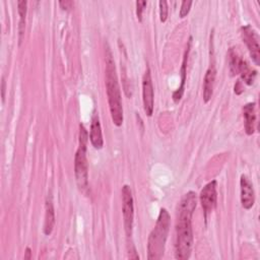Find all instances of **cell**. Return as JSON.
Listing matches in <instances>:
<instances>
[{
	"label": "cell",
	"instance_id": "ffe728a7",
	"mask_svg": "<svg viewBox=\"0 0 260 260\" xmlns=\"http://www.w3.org/2000/svg\"><path fill=\"white\" fill-rule=\"evenodd\" d=\"M192 5V1H183L181 4V8H180V17H185L191 8Z\"/></svg>",
	"mask_w": 260,
	"mask_h": 260
},
{
	"label": "cell",
	"instance_id": "6da1fadb",
	"mask_svg": "<svg viewBox=\"0 0 260 260\" xmlns=\"http://www.w3.org/2000/svg\"><path fill=\"white\" fill-rule=\"evenodd\" d=\"M197 205L196 193L187 192L181 199L177 209L175 257L179 260H187L192 252L193 231L192 215Z\"/></svg>",
	"mask_w": 260,
	"mask_h": 260
},
{
	"label": "cell",
	"instance_id": "52a82bcc",
	"mask_svg": "<svg viewBox=\"0 0 260 260\" xmlns=\"http://www.w3.org/2000/svg\"><path fill=\"white\" fill-rule=\"evenodd\" d=\"M142 102L145 114L150 117L153 113L154 105V91L151 79L150 69L147 67L142 77Z\"/></svg>",
	"mask_w": 260,
	"mask_h": 260
},
{
	"label": "cell",
	"instance_id": "8fae6325",
	"mask_svg": "<svg viewBox=\"0 0 260 260\" xmlns=\"http://www.w3.org/2000/svg\"><path fill=\"white\" fill-rule=\"evenodd\" d=\"M89 140L94 148L101 149L103 147V144H104L103 133H102V127H101V123H100L98 114H94L91 118V124H90V130H89Z\"/></svg>",
	"mask_w": 260,
	"mask_h": 260
},
{
	"label": "cell",
	"instance_id": "3957f363",
	"mask_svg": "<svg viewBox=\"0 0 260 260\" xmlns=\"http://www.w3.org/2000/svg\"><path fill=\"white\" fill-rule=\"evenodd\" d=\"M171 225V216L166 208H161L153 230L150 232L147 240V259H160L165 252V246L168 239Z\"/></svg>",
	"mask_w": 260,
	"mask_h": 260
},
{
	"label": "cell",
	"instance_id": "ac0fdd59",
	"mask_svg": "<svg viewBox=\"0 0 260 260\" xmlns=\"http://www.w3.org/2000/svg\"><path fill=\"white\" fill-rule=\"evenodd\" d=\"M159 5V19L161 22H165L168 17V3L165 0L158 2Z\"/></svg>",
	"mask_w": 260,
	"mask_h": 260
},
{
	"label": "cell",
	"instance_id": "9c48e42d",
	"mask_svg": "<svg viewBox=\"0 0 260 260\" xmlns=\"http://www.w3.org/2000/svg\"><path fill=\"white\" fill-rule=\"evenodd\" d=\"M241 188V203L245 209H250L255 203V192L253 184L246 175L241 176L240 180Z\"/></svg>",
	"mask_w": 260,
	"mask_h": 260
},
{
	"label": "cell",
	"instance_id": "5bb4252c",
	"mask_svg": "<svg viewBox=\"0 0 260 260\" xmlns=\"http://www.w3.org/2000/svg\"><path fill=\"white\" fill-rule=\"evenodd\" d=\"M55 224V211H54V205L51 197H47L46 199V213H45V223H44V234L46 236H49Z\"/></svg>",
	"mask_w": 260,
	"mask_h": 260
},
{
	"label": "cell",
	"instance_id": "7402d4cb",
	"mask_svg": "<svg viewBox=\"0 0 260 260\" xmlns=\"http://www.w3.org/2000/svg\"><path fill=\"white\" fill-rule=\"evenodd\" d=\"M2 103L4 102V99H5V80H4V77H2Z\"/></svg>",
	"mask_w": 260,
	"mask_h": 260
},
{
	"label": "cell",
	"instance_id": "277c9868",
	"mask_svg": "<svg viewBox=\"0 0 260 260\" xmlns=\"http://www.w3.org/2000/svg\"><path fill=\"white\" fill-rule=\"evenodd\" d=\"M88 138V132L86 131L85 127L80 124L78 135V148L74 156V173L77 186L81 191H84L88 187V164L86 158V145Z\"/></svg>",
	"mask_w": 260,
	"mask_h": 260
},
{
	"label": "cell",
	"instance_id": "7c38bea8",
	"mask_svg": "<svg viewBox=\"0 0 260 260\" xmlns=\"http://www.w3.org/2000/svg\"><path fill=\"white\" fill-rule=\"evenodd\" d=\"M215 76H216V70H215L214 64L212 63L206 70V73L204 76V81H203V101H204V103H208L212 96Z\"/></svg>",
	"mask_w": 260,
	"mask_h": 260
},
{
	"label": "cell",
	"instance_id": "2e32d148",
	"mask_svg": "<svg viewBox=\"0 0 260 260\" xmlns=\"http://www.w3.org/2000/svg\"><path fill=\"white\" fill-rule=\"evenodd\" d=\"M26 5H27V2L24 0L17 2L18 14H19V25H18L19 44H21V42H22V38L24 35V30H25V16H26V10H27Z\"/></svg>",
	"mask_w": 260,
	"mask_h": 260
},
{
	"label": "cell",
	"instance_id": "8992f818",
	"mask_svg": "<svg viewBox=\"0 0 260 260\" xmlns=\"http://www.w3.org/2000/svg\"><path fill=\"white\" fill-rule=\"evenodd\" d=\"M241 36H242L243 42L246 44L249 50V53L253 62L258 66L260 64V46H259L258 35L252 28L251 25L247 24L245 26H242Z\"/></svg>",
	"mask_w": 260,
	"mask_h": 260
},
{
	"label": "cell",
	"instance_id": "30bf717a",
	"mask_svg": "<svg viewBox=\"0 0 260 260\" xmlns=\"http://www.w3.org/2000/svg\"><path fill=\"white\" fill-rule=\"evenodd\" d=\"M191 43H192V38L190 37L187 48H186V51L184 53L182 67H181V71H180V73H181V84H180L179 88L173 92V100H174L175 103H179V101L182 99L183 93H184L185 81H186V77H187V62H188L189 52H190V49H191Z\"/></svg>",
	"mask_w": 260,
	"mask_h": 260
},
{
	"label": "cell",
	"instance_id": "5b68a950",
	"mask_svg": "<svg viewBox=\"0 0 260 260\" xmlns=\"http://www.w3.org/2000/svg\"><path fill=\"white\" fill-rule=\"evenodd\" d=\"M122 212L124 218V229L128 238L131 237L134 220V204L131 189L128 185L122 187Z\"/></svg>",
	"mask_w": 260,
	"mask_h": 260
},
{
	"label": "cell",
	"instance_id": "603a6c76",
	"mask_svg": "<svg viewBox=\"0 0 260 260\" xmlns=\"http://www.w3.org/2000/svg\"><path fill=\"white\" fill-rule=\"evenodd\" d=\"M30 253H31V250H30V248H26L25 249V255H24V258L25 259H30L31 258V256H30Z\"/></svg>",
	"mask_w": 260,
	"mask_h": 260
},
{
	"label": "cell",
	"instance_id": "e0dca14e",
	"mask_svg": "<svg viewBox=\"0 0 260 260\" xmlns=\"http://www.w3.org/2000/svg\"><path fill=\"white\" fill-rule=\"evenodd\" d=\"M229 56V68L230 73L232 76H235L236 74H239V67L242 62L241 56L238 54L237 50L235 48H231L228 53Z\"/></svg>",
	"mask_w": 260,
	"mask_h": 260
},
{
	"label": "cell",
	"instance_id": "4fadbf2b",
	"mask_svg": "<svg viewBox=\"0 0 260 260\" xmlns=\"http://www.w3.org/2000/svg\"><path fill=\"white\" fill-rule=\"evenodd\" d=\"M243 116L245 121V131L248 135H252L255 131V123H256L255 103H249L244 106Z\"/></svg>",
	"mask_w": 260,
	"mask_h": 260
},
{
	"label": "cell",
	"instance_id": "d6986e66",
	"mask_svg": "<svg viewBox=\"0 0 260 260\" xmlns=\"http://www.w3.org/2000/svg\"><path fill=\"white\" fill-rule=\"evenodd\" d=\"M146 1H136V15H137V18L138 20L141 22L142 21V12L146 6Z\"/></svg>",
	"mask_w": 260,
	"mask_h": 260
},
{
	"label": "cell",
	"instance_id": "ba28073f",
	"mask_svg": "<svg viewBox=\"0 0 260 260\" xmlns=\"http://www.w3.org/2000/svg\"><path fill=\"white\" fill-rule=\"evenodd\" d=\"M216 199H217V194H216V181L213 180L206 184L199 195V200L201 203V206L203 208L204 212V218H207V215L213 210V208L216 205Z\"/></svg>",
	"mask_w": 260,
	"mask_h": 260
},
{
	"label": "cell",
	"instance_id": "44dd1931",
	"mask_svg": "<svg viewBox=\"0 0 260 260\" xmlns=\"http://www.w3.org/2000/svg\"><path fill=\"white\" fill-rule=\"evenodd\" d=\"M60 6L62 9H66L68 10L69 8H71V5H72V2L71 1H60L59 2Z\"/></svg>",
	"mask_w": 260,
	"mask_h": 260
},
{
	"label": "cell",
	"instance_id": "9a60e30c",
	"mask_svg": "<svg viewBox=\"0 0 260 260\" xmlns=\"http://www.w3.org/2000/svg\"><path fill=\"white\" fill-rule=\"evenodd\" d=\"M239 74L241 75V78L244 80L245 83H247L248 85H251L255 80L257 72L250 67V65L246 60L243 59L239 67Z\"/></svg>",
	"mask_w": 260,
	"mask_h": 260
},
{
	"label": "cell",
	"instance_id": "7a4b0ae2",
	"mask_svg": "<svg viewBox=\"0 0 260 260\" xmlns=\"http://www.w3.org/2000/svg\"><path fill=\"white\" fill-rule=\"evenodd\" d=\"M106 90L108 95L109 108L111 113V118L113 123L120 127L123 124L124 116H123V106H122V98L121 90L118 82V77L116 73L115 62L113 59L112 52L109 46H106Z\"/></svg>",
	"mask_w": 260,
	"mask_h": 260
}]
</instances>
